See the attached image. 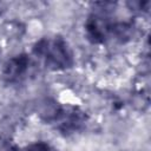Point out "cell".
Segmentation results:
<instances>
[{
  "instance_id": "1",
  "label": "cell",
  "mask_w": 151,
  "mask_h": 151,
  "mask_svg": "<svg viewBox=\"0 0 151 151\" xmlns=\"http://www.w3.org/2000/svg\"><path fill=\"white\" fill-rule=\"evenodd\" d=\"M33 53L52 70H65L73 65V54L67 41L60 37L42 38L33 47Z\"/></svg>"
},
{
  "instance_id": "2",
  "label": "cell",
  "mask_w": 151,
  "mask_h": 151,
  "mask_svg": "<svg viewBox=\"0 0 151 151\" xmlns=\"http://www.w3.org/2000/svg\"><path fill=\"white\" fill-rule=\"evenodd\" d=\"M113 24L103 14H92L86 21V34L92 42H103L112 34Z\"/></svg>"
},
{
  "instance_id": "3",
  "label": "cell",
  "mask_w": 151,
  "mask_h": 151,
  "mask_svg": "<svg viewBox=\"0 0 151 151\" xmlns=\"http://www.w3.org/2000/svg\"><path fill=\"white\" fill-rule=\"evenodd\" d=\"M29 59L26 54H19L9 60L4 65L2 74L7 81H17L25 76L28 70Z\"/></svg>"
},
{
  "instance_id": "4",
  "label": "cell",
  "mask_w": 151,
  "mask_h": 151,
  "mask_svg": "<svg viewBox=\"0 0 151 151\" xmlns=\"http://www.w3.org/2000/svg\"><path fill=\"white\" fill-rule=\"evenodd\" d=\"M26 151H51V147L47 143H44V142H37V143H33L31 144Z\"/></svg>"
}]
</instances>
